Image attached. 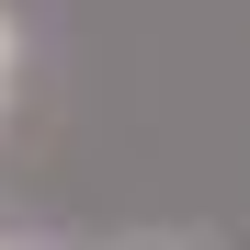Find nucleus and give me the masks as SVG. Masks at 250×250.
Returning a JSON list of instances; mask_svg holds the SVG:
<instances>
[{
  "label": "nucleus",
  "mask_w": 250,
  "mask_h": 250,
  "mask_svg": "<svg viewBox=\"0 0 250 250\" xmlns=\"http://www.w3.org/2000/svg\"><path fill=\"white\" fill-rule=\"evenodd\" d=\"M114 250H228V239H205V228H137V239H114Z\"/></svg>",
  "instance_id": "f257e3e1"
},
{
  "label": "nucleus",
  "mask_w": 250,
  "mask_h": 250,
  "mask_svg": "<svg viewBox=\"0 0 250 250\" xmlns=\"http://www.w3.org/2000/svg\"><path fill=\"white\" fill-rule=\"evenodd\" d=\"M12 57H23V34H12V12H0V114H12Z\"/></svg>",
  "instance_id": "f03ea898"
}]
</instances>
